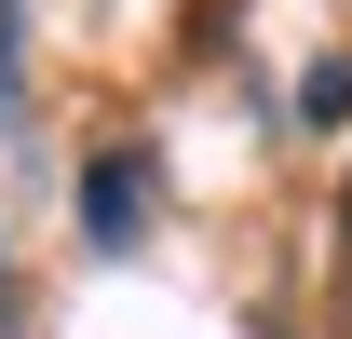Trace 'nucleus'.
<instances>
[{
    "label": "nucleus",
    "mask_w": 352,
    "mask_h": 339,
    "mask_svg": "<svg viewBox=\"0 0 352 339\" xmlns=\"http://www.w3.org/2000/svg\"><path fill=\"white\" fill-rule=\"evenodd\" d=\"M135 217H149V176H135V163H95L82 176V231H95V245H135Z\"/></svg>",
    "instance_id": "nucleus-1"
},
{
    "label": "nucleus",
    "mask_w": 352,
    "mask_h": 339,
    "mask_svg": "<svg viewBox=\"0 0 352 339\" xmlns=\"http://www.w3.org/2000/svg\"><path fill=\"white\" fill-rule=\"evenodd\" d=\"M339 231H352V190H339Z\"/></svg>",
    "instance_id": "nucleus-2"
}]
</instances>
